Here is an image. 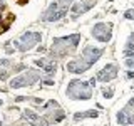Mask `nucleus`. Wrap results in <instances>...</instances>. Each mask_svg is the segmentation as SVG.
<instances>
[{"label": "nucleus", "mask_w": 134, "mask_h": 126, "mask_svg": "<svg viewBox=\"0 0 134 126\" xmlns=\"http://www.w3.org/2000/svg\"><path fill=\"white\" fill-rule=\"evenodd\" d=\"M91 84L84 82V81H70V84L67 86V96L72 99H89L91 98Z\"/></svg>", "instance_id": "1"}, {"label": "nucleus", "mask_w": 134, "mask_h": 126, "mask_svg": "<svg viewBox=\"0 0 134 126\" xmlns=\"http://www.w3.org/2000/svg\"><path fill=\"white\" fill-rule=\"evenodd\" d=\"M37 66L42 67V69H44L47 74H54V72H55V62H52V61L40 59V61H37Z\"/></svg>", "instance_id": "10"}, {"label": "nucleus", "mask_w": 134, "mask_h": 126, "mask_svg": "<svg viewBox=\"0 0 134 126\" xmlns=\"http://www.w3.org/2000/svg\"><path fill=\"white\" fill-rule=\"evenodd\" d=\"M37 79H39V72H37V71H34V69H30L29 72H25L24 76H19V77H15L14 81L10 82V86L17 89V87H24V86H27V84L35 82Z\"/></svg>", "instance_id": "3"}, {"label": "nucleus", "mask_w": 134, "mask_h": 126, "mask_svg": "<svg viewBox=\"0 0 134 126\" xmlns=\"http://www.w3.org/2000/svg\"><path fill=\"white\" fill-rule=\"evenodd\" d=\"M117 76V67L114 66V64H109V66H106L102 71H99V74H97V81H104V82H107V81H112Z\"/></svg>", "instance_id": "7"}, {"label": "nucleus", "mask_w": 134, "mask_h": 126, "mask_svg": "<svg viewBox=\"0 0 134 126\" xmlns=\"http://www.w3.org/2000/svg\"><path fill=\"white\" fill-rule=\"evenodd\" d=\"M92 35L100 42L111 40V24H96L92 27Z\"/></svg>", "instance_id": "4"}, {"label": "nucleus", "mask_w": 134, "mask_h": 126, "mask_svg": "<svg viewBox=\"0 0 134 126\" xmlns=\"http://www.w3.org/2000/svg\"><path fill=\"white\" fill-rule=\"evenodd\" d=\"M37 42H40V34L39 32H25L15 44L20 50H29V49H32Z\"/></svg>", "instance_id": "2"}, {"label": "nucleus", "mask_w": 134, "mask_h": 126, "mask_svg": "<svg viewBox=\"0 0 134 126\" xmlns=\"http://www.w3.org/2000/svg\"><path fill=\"white\" fill-rule=\"evenodd\" d=\"M117 123L119 124H132L134 123V116L131 114V109L126 108L121 113H117Z\"/></svg>", "instance_id": "9"}, {"label": "nucleus", "mask_w": 134, "mask_h": 126, "mask_svg": "<svg viewBox=\"0 0 134 126\" xmlns=\"http://www.w3.org/2000/svg\"><path fill=\"white\" fill-rule=\"evenodd\" d=\"M102 96H104V98H112V89H104Z\"/></svg>", "instance_id": "15"}, {"label": "nucleus", "mask_w": 134, "mask_h": 126, "mask_svg": "<svg viewBox=\"0 0 134 126\" xmlns=\"http://www.w3.org/2000/svg\"><path fill=\"white\" fill-rule=\"evenodd\" d=\"M89 67H91L89 64H86L84 61L79 59V61H70L69 64H67V71H69V72H74V74H81L84 71H87Z\"/></svg>", "instance_id": "8"}, {"label": "nucleus", "mask_w": 134, "mask_h": 126, "mask_svg": "<svg viewBox=\"0 0 134 126\" xmlns=\"http://www.w3.org/2000/svg\"><path fill=\"white\" fill-rule=\"evenodd\" d=\"M97 116V113L96 111H86V113H77V114L74 116V119H84V118H96Z\"/></svg>", "instance_id": "11"}, {"label": "nucleus", "mask_w": 134, "mask_h": 126, "mask_svg": "<svg viewBox=\"0 0 134 126\" xmlns=\"http://www.w3.org/2000/svg\"><path fill=\"white\" fill-rule=\"evenodd\" d=\"M124 17H126V19H132V20H134V10H127V12L124 14Z\"/></svg>", "instance_id": "17"}, {"label": "nucleus", "mask_w": 134, "mask_h": 126, "mask_svg": "<svg viewBox=\"0 0 134 126\" xmlns=\"http://www.w3.org/2000/svg\"><path fill=\"white\" fill-rule=\"evenodd\" d=\"M127 50H134V34L129 37V42H127Z\"/></svg>", "instance_id": "13"}, {"label": "nucleus", "mask_w": 134, "mask_h": 126, "mask_svg": "<svg viewBox=\"0 0 134 126\" xmlns=\"http://www.w3.org/2000/svg\"><path fill=\"white\" fill-rule=\"evenodd\" d=\"M126 66H127V67H134V56H132V59L126 57Z\"/></svg>", "instance_id": "16"}, {"label": "nucleus", "mask_w": 134, "mask_h": 126, "mask_svg": "<svg viewBox=\"0 0 134 126\" xmlns=\"http://www.w3.org/2000/svg\"><path fill=\"white\" fill-rule=\"evenodd\" d=\"M72 3V0H57V5L62 8V10L67 12V8H69V5Z\"/></svg>", "instance_id": "12"}, {"label": "nucleus", "mask_w": 134, "mask_h": 126, "mask_svg": "<svg viewBox=\"0 0 134 126\" xmlns=\"http://www.w3.org/2000/svg\"><path fill=\"white\" fill-rule=\"evenodd\" d=\"M67 14L65 10H62L60 7L57 5V2H54V3H50L49 5V8L45 10V14L42 15V20H47V22H55V20H59V19H62Z\"/></svg>", "instance_id": "5"}, {"label": "nucleus", "mask_w": 134, "mask_h": 126, "mask_svg": "<svg viewBox=\"0 0 134 126\" xmlns=\"http://www.w3.org/2000/svg\"><path fill=\"white\" fill-rule=\"evenodd\" d=\"M100 56H102V50L100 49H96V47H92V45H87V47L84 49V52H82V61L86 62V64L92 66Z\"/></svg>", "instance_id": "6"}, {"label": "nucleus", "mask_w": 134, "mask_h": 126, "mask_svg": "<svg viewBox=\"0 0 134 126\" xmlns=\"http://www.w3.org/2000/svg\"><path fill=\"white\" fill-rule=\"evenodd\" d=\"M5 66H10V61L8 59H2L0 61V69H5Z\"/></svg>", "instance_id": "14"}]
</instances>
